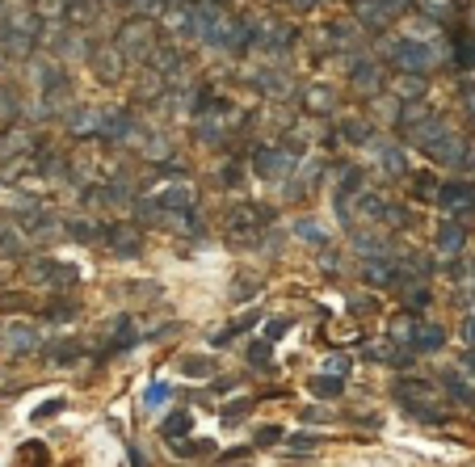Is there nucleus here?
<instances>
[{
	"label": "nucleus",
	"mask_w": 475,
	"mask_h": 467,
	"mask_svg": "<svg viewBox=\"0 0 475 467\" xmlns=\"http://www.w3.org/2000/svg\"><path fill=\"white\" fill-rule=\"evenodd\" d=\"M324 371H328V375H349V358H345V354H337V358H328V362H324Z\"/></svg>",
	"instance_id": "393cba45"
},
{
	"label": "nucleus",
	"mask_w": 475,
	"mask_h": 467,
	"mask_svg": "<svg viewBox=\"0 0 475 467\" xmlns=\"http://www.w3.org/2000/svg\"><path fill=\"white\" fill-rule=\"evenodd\" d=\"M446 346V333H442V324H417V337H413V350H421V354H434V350H442Z\"/></svg>",
	"instance_id": "0eeeda50"
},
{
	"label": "nucleus",
	"mask_w": 475,
	"mask_h": 467,
	"mask_svg": "<svg viewBox=\"0 0 475 467\" xmlns=\"http://www.w3.org/2000/svg\"><path fill=\"white\" fill-rule=\"evenodd\" d=\"M59 409H63V400H51V404H46V409H38L34 417H51V413H59Z\"/></svg>",
	"instance_id": "72a5a7b5"
},
{
	"label": "nucleus",
	"mask_w": 475,
	"mask_h": 467,
	"mask_svg": "<svg viewBox=\"0 0 475 467\" xmlns=\"http://www.w3.org/2000/svg\"><path fill=\"white\" fill-rule=\"evenodd\" d=\"M274 442H282V426H265V430H257V447H274Z\"/></svg>",
	"instance_id": "5701e85b"
},
{
	"label": "nucleus",
	"mask_w": 475,
	"mask_h": 467,
	"mask_svg": "<svg viewBox=\"0 0 475 467\" xmlns=\"http://www.w3.org/2000/svg\"><path fill=\"white\" fill-rule=\"evenodd\" d=\"M0 253H4V257H21V240H17V232L0 228Z\"/></svg>",
	"instance_id": "aec40b11"
},
{
	"label": "nucleus",
	"mask_w": 475,
	"mask_h": 467,
	"mask_svg": "<svg viewBox=\"0 0 475 467\" xmlns=\"http://www.w3.org/2000/svg\"><path fill=\"white\" fill-rule=\"evenodd\" d=\"M463 93H467V105H475V76H467V80H463Z\"/></svg>",
	"instance_id": "f704fd0d"
},
{
	"label": "nucleus",
	"mask_w": 475,
	"mask_h": 467,
	"mask_svg": "<svg viewBox=\"0 0 475 467\" xmlns=\"http://www.w3.org/2000/svg\"><path fill=\"white\" fill-rule=\"evenodd\" d=\"M290 447H295V451H312V447H316V434H307V430H303V434H295V438H290Z\"/></svg>",
	"instance_id": "cd10ccee"
},
{
	"label": "nucleus",
	"mask_w": 475,
	"mask_h": 467,
	"mask_svg": "<svg viewBox=\"0 0 475 467\" xmlns=\"http://www.w3.org/2000/svg\"><path fill=\"white\" fill-rule=\"evenodd\" d=\"M438 198H442L446 206H459V202H467V198H471V190H467V185H446Z\"/></svg>",
	"instance_id": "a211bd4d"
},
{
	"label": "nucleus",
	"mask_w": 475,
	"mask_h": 467,
	"mask_svg": "<svg viewBox=\"0 0 475 467\" xmlns=\"http://www.w3.org/2000/svg\"><path fill=\"white\" fill-rule=\"evenodd\" d=\"M442 392H446L455 404L475 409V388H471V379L463 375V367H455V371H446V375H442Z\"/></svg>",
	"instance_id": "f03ea898"
},
{
	"label": "nucleus",
	"mask_w": 475,
	"mask_h": 467,
	"mask_svg": "<svg viewBox=\"0 0 475 467\" xmlns=\"http://www.w3.org/2000/svg\"><path fill=\"white\" fill-rule=\"evenodd\" d=\"M189 198H194V194H189V185H173V190H164V194H160V202H164V206H189Z\"/></svg>",
	"instance_id": "dca6fc26"
},
{
	"label": "nucleus",
	"mask_w": 475,
	"mask_h": 467,
	"mask_svg": "<svg viewBox=\"0 0 475 467\" xmlns=\"http://www.w3.org/2000/svg\"><path fill=\"white\" fill-rule=\"evenodd\" d=\"M379 164H383L387 173H400V169H404V156H400V147L383 143V147H379Z\"/></svg>",
	"instance_id": "4468645a"
},
{
	"label": "nucleus",
	"mask_w": 475,
	"mask_h": 467,
	"mask_svg": "<svg viewBox=\"0 0 475 467\" xmlns=\"http://www.w3.org/2000/svg\"><path fill=\"white\" fill-rule=\"evenodd\" d=\"M354 249H358L362 257H387V244H383V240H375V236H358V240H354Z\"/></svg>",
	"instance_id": "2eb2a0df"
},
{
	"label": "nucleus",
	"mask_w": 475,
	"mask_h": 467,
	"mask_svg": "<svg viewBox=\"0 0 475 467\" xmlns=\"http://www.w3.org/2000/svg\"><path fill=\"white\" fill-rule=\"evenodd\" d=\"M396 93H400V97H421L425 84H421L417 76H400V80H396Z\"/></svg>",
	"instance_id": "f3484780"
},
{
	"label": "nucleus",
	"mask_w": 475,
	"mask_h": 467,
	"mask_svg": "<svg viewBox=\"0 0 475 467\" xmlns=\"http://www.w3.org/2000/svg\"><path fill=\"white\" fill-rule=\"evenodd\" d=\"M181 367H185V375H189V379H206V375H210V371H215V367H210V362H206V358H185V362H181Z\"/></svg>",
	"instance_id": "6ab92c4d"
},
{
	"label": "nucleus",
	"mask_w": 475,
	"mask_h": 467,
	"mask_svg": "<svg viewBox=\"0 0 475 467\" xmlns=\"http://www.w3.org/2000/svg\"><path fill=\"white\" fill-rule=\"evenodd\" d=\"M4 346L13 354H34L38 350V329L34 324H8L4 329Z\"/></svg>",
	"instance_id": "39448f33"
},
{
	"label": "nucleus",
	"mask_w": 475,
	"mask_h": 467,
	"mask_svg": "<svg viewBox=\"0 0 475 467\" xmlns=\"http://www.w3.org/2000/svg\"><path fill=\"white\" fill-rule=\"evenodd\" d=\"M434 249H438L442 257H455V253H463V228H455V223H442V228H438V236H434Z\"/></svg>",
	"instance_id": "6e6552de"
},
{
	"label": "nucleus",
	"mask_w": 475,
	"mask_h": 467,
	"mask_svg": "<svg viewBox=\"0 0 475 467\" xmlns=\"http://www.w3.org/2000/svg\"><path fill=\"white\" fill-rule=\"evenodd\" d=\"M362 282L366 287H392L396 282V261L392 257H366L362 261Z\"/></svg>",
	"instance_id": "20e7f679"
},
{
	"label": "nucleus",
	"mask_w": 475,
	"mask_h": 467,
	"mask_svg": "<svg viewBox=\"0 0 475 467\" xmlns=\"http://www.w3.org/2000/svg\"><path fill=\"white\" fill-rule=\"evenodd\" d=\"M164 396H168V388H164V383H156V388L147 392V409H156V404H160Z\"/></svg>",
	"instance_id": "7c9ffc66"
},
{
	"label": "nucleus",
	"mask_w": 475,
	"mask_h": 467,
	"mask_svg": "<svg viewBox=\"0 0 475 467\" xmlns=\"http://www.w3.org/2000/svg\"><path fill=\"white\" fill-rule=\"evenodd\" d=\"M286 329H290V320H286V316H278V320H269V324H265V337L274 341V337H278V333H286Z\"/></svg>",
	"instance_id": "bb28decb"
},
{
	"label": "nucleus",
	"mask_w": 475,
	"mask_h": 467,
	"mask_svg": "<svg viewBox=\"0 0 475 467\" xmlns=\"http://www.w3.org/2000/svg\"><path fill=\"white\" fill-rule=\"evenodd\" d=\"M413 337H417V320L396 316V320H392V341H396V346H413Z\"/></svg>",
	"instance_id": "9b49d317"
},
{
	"label": "nucleus",
	"mask_w": 475,
	"mask_h": 467,
	"mask_svg": "<svg viewBox=\"0 0 475 467\" xmlns=\"http://www.w3.org/2000/svg\"><path fill=\"white\" fill-rule=\"evenodd\" d=\"M42 316H46V320H72V316H76V303H51Z\"/></svg>",
	"instance_id": "4be33fe9"
},
{
	"label": "nucleus",
	"mask_w": 475,
	"mask_h": 467,
	"mask_svg": "<svg viewBox=\"0 0 475 467\" xmlns=\"http://www.w3.org/2000/svg\"><path fill=\"white\" fill-rule=\"evenodd\" d=\"M312 392L320 400H337L345 392V375H312Z\"/></svg>",
	"instance_id": "1a4fd4ad"
},
{
	"label": "nucleus",
	"mask_w": 475,
	"mask_h": 467,
	"mask_svg": "<svg viewBox=\"0 0 475 467\" xmlns=\"http://www.w3.org/2000/svg\"><path fill=\"white\" fill-rule=\"evenodd\" d=\"M67 232H76V240H93V228H88V223H80V219H72V223H67Z\"/></svg>",
	"instance_id": "c85d7f7f"
},
{
	"label": "nucleus",
	"mask_w": 475,
	"mask_h": 467,
	"mask_svg": "<svg viewBox=\"0 0 475 467\" xmlns=\"http://www.w3.org/2000/svg\"><path fill=\"white\" fill-rule=\"evenodd\" d=\"M189 413H173V417H164V426H160V434L168 438V442H181V438H189Z\"/></svg>",
	"instance_id": "9d476101"
},
{
	"label": "nucleus",
	"mask_w": 475,
	"mask_h": 467,
	"mask_svg": "<svg viewBox=\"0 0 475 467\" xmlns=\"http://www.w3.org/2000/svg\"><path fill=\"white\" fill-rule=\"evenodd\" d=\"M177 451L181 455H206V451H215V442L210 438H202V442H177Z\"/></svg>",
	"instance_id": "b1692460"
},
{
	"label": "nucleus",
	"mask_w": 475,
	"mask_h": 467,
	"mask_svg": "<svg viewBox=\"0 0 475 467\" xmlns=\"http://www.w3.org/2000/svg\"><path fill=\"white\" fill-rule=\"evenodd\" d=\"M463 341H467V346L475 350V312L467 316V320H463Z\"/></svg>",
	"instance_id": "2f4dec72"
},
{
	"label": "nucleus",
	"mask_w": 475,
	"mask_h": 467,
	"mask_svg": "<svg viewBox=\"0 0 475 467\" xmlns=\"http://www.w3.org/2000/svg\"><path fill=\"white\" fill-rule=\"evenodd\" d=\"M248 409H253V404H248V400H240L236 409H223V417H227V421H240V417H248Z\"/></svg>",
	"instance_id": "c756f323"
},
{
	"label": "nucleus",
	"mask_w": 475,
	"mask_h": 467,
	"mask_svg": "<svg viewBox=\"0 0 475 467\" xmlns=\"http://www.w3.org/2000/svg\"><path fill=\"white\" fill-rule=\"evenodd\" d=\"M248 362H253V367H269V362H274V346H269V337H261V341L248 346Z\"/></svg>",
	"instance_id": "ddd939ff"
},
{
	"label": "nucleus",
	"mask_w": 475,
	"mask_h": 467,
	"mask_svg": "<svg viewBox=\"0 0 475 467\" xmlns=\"http://www.w3.org/2000/svg\"><path fill=\"white\" fill-rule=\"evenodd\" d=\"M400 63H404L408 72H425V67H434V51L421 46V42H404V46H400Z\"/></svg>",
	"instance_id": "423d86ee"
},
{
	"label": "nucleus",
	"mask_w": 475,
	"mask_h": 467,
	"mask_svg": "<svg viewBox=\"0 0 475 467\" xmlns=\"http://www.w3.org/2000/svg\"><path fill=\"white\" fill-rule=\"evenodd\" d=\"M29 278H34V282H51V287H67V282H76V265H59V261H34Z\"/></svg>",
	"instance_id": "7ed1b4c3"
},
{
	"label": "nucleus",
	"mask_w": 475,
	"mask_h": 467,
	"mask_svg": "<svg viewBox=\"0 0 475 467\" xmlns=\"http://www.w3.org/2000/svg\"><path fill=\"white\" fill-rule=\"evenodd\" d=\"M295 232H299V236H303L307 244H316V249H320V244H328V232H324V228H320L316 219H303V223H299Z\"/></svg>",
	"instance_id": "f8f14e48"
},
{
	"label": "nucleus",
	"mask_w": 475,
	"mask_h": 467,
	"mask_svg": "<svg viewBox=\"0 0 475 467\" xmlns=\"http://www.w3.org/2000/svg\"><path fill=\"white\" fill-rule=\"evenodd\" d=\"M328 97H333L328 88H312V110H328V105H333Z\"/></svg>",
	"instance_id": "a878e982"
},
{
	"label": "nucleus",
	"mask_w": 475,
	"mask_h": 467,
	"mask_svg": "<svg viewBox=\"0 0 475 467\" xmlns=\"http://www.w3.org/2000/svg\"><path fill=\"white\" fill-rule=\"evenodd\" d=\"M404 299H408V303H404L408 312H421V308L429 303V291H425V287H408V295H404Z\"/></svg>",
	"instance_id": "412c9836"
},
{
	"label": "nucleus",
	"mask_w": 475,
	"mask_h": 467,
	"mask_svg": "<svg viewBox=\"0 0 475 467\" xmlns=\"http://www.w3.org/2000/svg\"><path fill=\"white\" fill-rule=\"evenodd\" d=\"M463 371L475 379V350H471V346H467V354H463Z\"/></svg>",
	"instance_id": "473e14b6"
},
{
	"label": "nucleus",
	"mask_w": 475,
	"mask_h": 467,
	"mask_svg": "<svg viewBox=\"0 0 475 467\" xmlns=\"http://www.w3.org/2000/svg\"><path fill=\"white\" fill-rule=\"evenodd\" d=\"M396 396L404 400V409H429V404H442V392L425 379H400L396 383Z\"/></svg>",
	"instance_id": "f257e3e1"
}]
</instances>
